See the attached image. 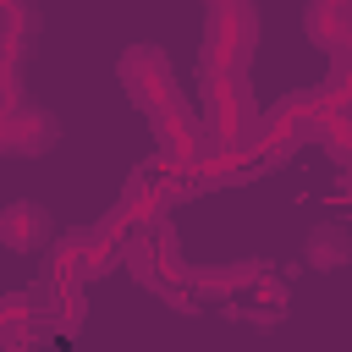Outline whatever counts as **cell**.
<instances>
[{"label":"cell","mask_w":352,"mask_h":352,"mask_svg":"<svg viewBox=\"0 0 352 352\" xmlns=\"http://www.w3.org/2000/svg\"><path fill=\"white\" fill-rule=\"evenodd\" d=\"M346 253H352V236H346L341 226H319V231L308 236V264H319V270L341 264Z\"/></svg>","instance_id":"obj_8"},{"label":"cell","mask_w":352,"mask_h":352,"mask_svg":"<svg viewBox=\"0 0 352 352\" xmlns=\"http://www.w3.org/2000/svg\"><path fill=\"white\" fill-rule=\"evenodd\" d=\"M220 6H242V0H209V11H220Z\"/></svg>","instance_id":"obj_10"},{"label":"cell","mask_w":352,"mask_h":352,"mask_svg":"<svg viewBox=\"0 0 352 352\" xmlns=\"http://www.w3.org/2000/svg\"><path fill=\"white\" fill-rule=\"evenodd\" d=\"M341 192H352V154H346V176H341Z\"/></svg>","instance_id":"obj_9"},{"label":"cell","mask_w":352,"mask_h":352,"mask_svg":"<svg viewBox=\"0 0 352 352\" xmlns=\"http://www.w3.org/2000/svg\"><path fill=\"white\" fill-rule=\"evenodd\" d=\"M308 38L330 55H352V11L346 6H324V0H308Z\"/></svg>","instance_id":"obj_5"},{"label":"cell","mask_w":352,"mask_h":352,"mask_svg":"<svg viewBox=\"0 0 352 352\" xmlns=\"http://www.w3.org/2000/svg\"><path fill=\"white\" fill-rule=\"evenodd\" d=\"M204 138L226 148H258V110L242 88V77L204 72Z\"/></svg>","instance_id":"obj_1"},{"label":"cell","mask_w":352,"mask_h":352,"mask_svg":"<svg viewBox=\"0 0 352 352\" xmlns=\"http://www.w3.org/2000/svg\"><path fill=\"white\" fill-rule=\"evenodd\" d=\"M121 82H126V94L154 116V110H165L170 99H176V77H170V60L160 55V50H148V44H132L126 55H121Z\"/></svg>","instance_id":"obj_4"},{"label":"cell","mask_w":352,"mask_h":352,"mask_svg":"<svg viewBox=\"0 0 352 352\" xmlns=\"http://www.w3.org/2000/svg\"><path fill=\"white\" fill-rule=\"evenodd\" d=\"M154 132H160V154H165V165H170L176 176H187V170L198 165V154L209 148L204 116H192L182 99H170L165 110H154Z\"/></svg>","instance_id":"obj_3"},{"label":"cell","mask_w":352,"mask_h":352,"mask_svg":"<svg viewBox=\"0 0 352 352\" xmlns=\"http://www.w3.org/2000/svg\"><path fill=\"white\" fill-rule=\"evenodd\" d=\"M248 165H253V154H248V148H226V143H209V148L198 154V165L187 170V182H236Z\"/></svg>","instance_id":"obj_6"},{"label":"cell","mask_w":352,"mask_h":352,"mask_svg":"<svg viewBox=\"0 0 352 352\" xmlns=\"http://www.w3.org/2000/svg\"><path fill=\"white\" fill-rule=\"evenodd\" d=\"M0 242L16 248V253L38 248V242H44V214H38L33 204H11V209L0 214Z\"/></svg>","instance_id":"obj_7"},{"label":"cell","mask_w":352,"mask_h":352,"mask_svg":"<svg viewBox=\"0 0 352 352\" xmlns=\"http://www.w3.org/2000/svg\"><path fill=\"white\" fill-rule=\"evenodd\" d=\"M324 6H346V11H352V0H324Z\"/></svg>","instance_id":"obj_11"},{"label":"cell","mask_w":352,"mask_h":352,"mask_svg":"<svg viewBox=\"0 0 352 352\" xmlns=\"http://www.w3.org/2000/svg\"><path fill=\"white\" fill-rule=\"evenodd\" d=\"M253 55V11L248 6H220L204 16V72L236 77Z\"/></svg>","instance_id":"obj_2"}]
</instances>
